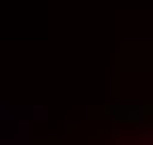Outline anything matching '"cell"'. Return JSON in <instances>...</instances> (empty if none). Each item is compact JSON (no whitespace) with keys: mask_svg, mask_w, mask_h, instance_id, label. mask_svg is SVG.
Instances as JSON below:
<instances>
[{"mask_svg":"<svg viewBox=\"0 0 153 145\" xmlns=\"http://www.w3.org/2000/svg\"><path fill=\"white\" fill-rule=\"evenodd\" d=\"M48 129V105H16V97H0V145H32Z\"/></svg>","mask_w":153,"mask_h":145,"instance_id":"obj_1","label":"cell"}]
</instances>
